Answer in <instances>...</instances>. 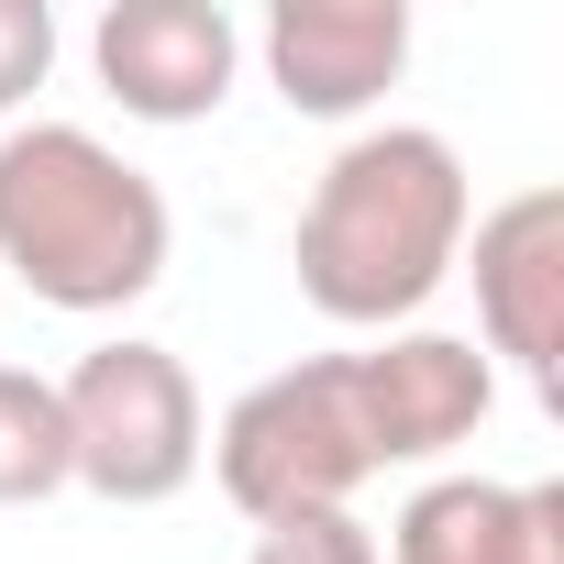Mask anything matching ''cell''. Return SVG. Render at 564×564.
I'll use <instances>...</instances> for the list:
<instances>
[{
    "label": "cell",
    "instance_id": "cell-1",
    "mask_svg": "<svg viewBox=\"0 0 564 564\" xmlns=\"http://www.w3.org/2000/svg\"><path fill=\"white\" fill-rule=\"evenodd\" d=\"M487 399H498V366L465 333H388L366 355H311V366L254 377L221 410L199 465L265 531V520H300V509H344L388 465H432V454L476 443Z\"/></svg>",
    "mask_w": 564,
    "mask_h": 564
},
{
    "label": "cell",
    "instance_id": "cell-2",
    "mask_svg": "<svg viewBox=\"0 0 564 564\" xmlns=\"http://www.w3.org/2000/svg\"><path fill=\"white\" fill-rule=\"evenodd\" d=\"M465 232H476V188H465V155L432 133V122H377L355 133L311 199H300V300L344 333H388L410 322L443 276L465 265Z\"/></svg>",
    "mask_w": 564,
    "mask_h": 564
},
{
    "label": "cell",
    "instance_id": "cell-3",
    "mask_svg": "<svg viewBox=\"0 0 564 564\" xmlns=\"http://www.w3.org/2000/svg\"><path fill=\"white\" fill-rule=\"evenodd\" d=\"M166 188L122 166L89 122H12L0 133V265L45 311L111 322L166 276Z\"/></svg>",
    "mask_w": 564,
    "mask_h": 564
},
{
    "label": "cell",
    "instance_id": "cell-4",
    "mask_svg": "<svg viewBox=\"0 0 564 564\" xmlns=\"http://www.w3.org/2000/svg\"><path fill=\"white\" fill-rule=\"evenodd\" d=\"M56 410H67V487H89L111 509H166L199 487L210 421H199V377L166 344H133V333L89 344L56 377Z\"/></svg>",
    "mask_w": 564,
    "mask_h": 564
},
{
    "label": "cell",
    "instance_id": "cell-5",
    "mask_svg": "<svg viewBox=\"0 0 564 564\" xmlns=\"http://www.w3.org/2000/svg\"><path fill=\"white\" fill-rule=\"evenodd\" d=\"M89 67L133 122H210L243 78V23L221 0H111L89 23Z\"/></svg>",
    "mask_w": 564,
    "mask_h": 564
},
{
    "label": "cell",
    "instance_id": "cell-6",
    "mask_svg": "<svg viewBox=\"0 0 564 564\" xmlns=\"http://www.w3.org/2000/svg\"><path fill=\"white\" fill-rule=\"evenodd\" d=\"M254 56H265V78H276L289 111L355 122L410 67V0H276L265 34H254Z\"/></svg>",
    "mask_w": 564,
    "mask_h": 564
},
{
    "label": "cell",
    "instance_id": "cell-7",
    "mask_svg": "<svg viewBox=\"0 0 564 564\" xmlns=\"http://www.w3.org/2000/svg\"><path fill=\"white\" fill-rule=\"evenodd\" d=\"M476 333L553 399V377H564V188H520L476 221Z\"/></svg>",
    "mask_w": 564,
    "mask_h": 564
},
{
    "label": "cell",
    "instance_id": "cell-8",
    "mask_svg": "<svg viewBox=\"0 0 564 564\" xmlns=\"http://www.w3.org/2000/svg\"><path fill=\"white\" fill-rule=\"evenodd\" d=\"M377 564H564V487H498V476H432Z\"/></svg>",
    "mask_w": 564,
    "mask_h": 564
},
{
    "label": "cell",
    "instance_id": "cell-9",
    "mask_svg": "<svg viewBox=\"0 0 564 564\" xmlns=\"http://www.w3.org/2000/svg\"><path fill=\"white\" fill-rule=\"evenodd\" d=\"M67 487V410L56 377L34 366H0V509H34Z\"/></svg>",
    "mask_w": 564,
    "mask_h": 564
},
{
    "label": "cell",
    "instance_id": "cell-10",
    "mask_svg": "<svg viewBox=\"0 0 564 564\" xmlns=\"http://www.w3.org/2000/svg\"><path fill=\"white\" fill-rule=\"evenodd\" d=\"M243 564H377V531L355 509H300V520H265Z\"/></svg>",
    "mask_w": 564,
    "mask_h": 564
},
{
    "label": "cell",
    "instance_id": "cell-11",
    "mask_svg": "<svg viewBox=\"0 0 564 564\" xmlns=\"http://www.w3.org/2000/svg\"><path fill=\"white\" fill-rule=\"evenodd\" d=\"M56 78V12L45 0H0V122Z\"/></svg>",
    "mask_w": 564,
    "mask_h": 564
}]
</instances>
